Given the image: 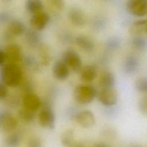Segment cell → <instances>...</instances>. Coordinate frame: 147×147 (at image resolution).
Here are the masks:
<instances>
[{
  "label": "cell",
  "instance_id": "cell-19",
  "mask_svg": "<svg viewBox=\"0 0 147 147\" xmlns=\"http://www.w3.org/2000/svg\"><path fill=\"white\" fill-rule=\"evenodd\" d=\"M22 141L20 134L17 133H11L5 139V144L6 147H18Z\"/></svg>",
  "mask_w": 147,
  "mask_h": 147
},
{
  "label": "cell",
  "instance_id": "cell-4",
  "mask_svg": "<svg viewBox=\"0 0 147 147\" xmlns=\"http://www.w3.org/2000/svg\"><path fill=\"white\" fill-rule=\"evenodd\" d=\"M126 9L132 15L145 16L147 15V0H130L126 3Z\"/></svg>",
  "mask_w": 147,
  "mask_h": 147
},
{
  "label": "cell",
  "instance_id": "cell-3",
  "mask_svg": "<svg viewBox=\"0 0 147 147\" xmlns=\"http://www.w3.org/2000/svg\"><path fill=\"white\" fill-rule=\"evenodd\" d=\"M75 72H80L82 68V61L79 55L73 49H68L64 52L62 60Z\"/></svg>",
  "mask_w": 147,
  "mask_h": 147
},
{
  "label": "cell",
  "instance_id": "cell-9",
  "mask_svg": "<svg viewBox=\"0 0 147 147\" xmlns=\"http://www.w3.org/2000/svg\"><path fill=\"white\" fill-rule=\"evenodd\" d=\"M68 17L71 22L77 26H83L86 22V18L83 11L78 7H73L70 9Z\"/></svg>",
  "mask_w": 147,
  "mask_h": 147
},
{
  "label": "cell",
  "instance_id": "cell-22",
  "mask_svg": "<svg viewBox=\"0 0 147 147\" xmlns=\"http://www.w3.org/2000/svg\"><path fill=\"white\" fill-rule=\"evenodd\" d=\"M74 132L73 130L69 129L66 130L61 136V144L66 146L69 147L74 142Z\"/></svg>",
  "mask_w": 147,
  "mask_h": 147
},
{
  "label": "cell",
  "instance_id": "cell-28",
  "mask_svg": "<svg viewBox=\"0 0 147 147\" xmlns=\"http://www.w3.org/2000/svg\"><path fill=\"white\" fill-rule=\"evenodd\" d=\"M28 147H42V142L38 138H33L29 140Z\"/></svg>",
  "mask_w": 147,
  "mask_h": 147
},
{
  "label": "cell",
  "instance_id": "cell-8",
  "mask_svg": "<svg viewBox=\"0 0 147 147\" xmlns=\"http://www.w3.org/2000/svg\"><path fill=\"white\" fill-rule=\"evenodd\" d=\"M17 121L11 114L6 113H0V131L9 133L16 129Z\"/></svg>",
  "mask_w": 147,
  "mask_h": 147
},
{
  "label": "cell",
  "instance_id": "cell-27",
  "mask_svg": "<svg viewBox=\"0 0 147 147\" xmlns=\"http://www.w3.org/2000/svg\"><path fill=\"white\" fill-rule=\"evenodd\" d=\"M20 117L23 121L27 122L32 121L33 119V113L25 109H24L20 112Z\"/></svg>",
  "mask_w": 147,
  "mask_h": 147
},
{
  "label": "cell",
  "instance_id": "cell-21",
  "mask_svg": "<svg viewBox=\"0 0 147 147\" xmlns=\"http://www.w3.org/2000/svg\"><path fill=\"white\" fill-rule=\"evenodd\" d=\"M131 44L138 51H144L147 48V40L144 37H134L131 40Z\"/></svg>",
  "mask_w": 147,
  "mask_h": 147
},
{
  "label": "cell",
  "instance_id": "cell-5",
  "mask_svg": "<svg viewBox=\"0 0 147 147\" xmlns=\"http://www.w3.org/2000/svg\"><path fill=\"white\" fill-rule=\"evenodd\" d=\"M96 95L100 102L105 106H113L117 102L118 95L114 88H102Z\"/></svg>",
  "mask_w": 147,
  "mask_h": 147
},
{
  "label": "cell",
  "instance_id": "cell-33",
  "mask_svg": "<svg viewBox=\"0 0 147 147\" xmlns=\"http://www.w3.org/2000/svg\"><path fill=\"white\" fill-rule=\"evenodd\" d=\"M131 147H141V146H139V145H136L131 146Z\"/></svg>",
  "mask_w": 147,
  "mask_h": 147
},
{
  "label": "cell",
  "instance_id": "cell-29",
  "mask_svg": "<svg viewBox=\"0 0 147 147\" xmlns=\"http://www.w3.org/2000/svg\"><path fill=\"white\" fill-rule=\"evenodd\" d=\"M7 94V90L5 86L2 84H0V100L4 99Z\"/></svg>",
  "mask_w": 147,
  "mask_h": 147
},
{
  "label": "cell",
  "instance_id": "cell-15",
  "mask_svg": "<svg viewBox=\"0 0 147 147\" xmlns=\"http://www.w3.org/2000/svg\"><path fill=\"white\" fill-rule=\"evenodd\" d=\"M80 77L82 81L84 82H91L94 80L97 75L95 67L93 65H86L82 68L80 71Z\"/></svg>",
  "mask_w": 147,
  "mask_h": 147
},
{
  "label": "cell",
  "instance_id": "cell-2",
  "mask_svg": "<svg viewBox=\"0 0 147 147\" xmlns=\"http://www.w3.org/2000/svg\"><path fill=\"white\" fill-rule=\"evenodd\" d=\"M94 87L90 85L81 84L76 86L74 91V96L78 103L87 105L94 99L96 95Z\"/></svg>",
  "mask_w": 147,
  "mask_h": 147
},
{
  "label": "cell",
  "instance_id": "cell-1",
  "mask_svg": "<svg viewBox=\"0 0 147 147\" xmlns=\"http://www.w3.org/2000/svg\"><path fill=\"white\" fill-rule=\"evenodd\" d=\"M1 75L3 82L10 87L17 86L22 79L21 69L16 64L12 63H9L3 67Z\"/></svg>",
  "mask_w": 147,
  "mask_h": 147
},
{
  "label": "cell",
  "instance_id": "cell-16",
  "mask_svg": "<svg viewBox=\"0 0 147 147\" xmlns=\"http://www.w3.org/2000/svg\"><path fill=\"white\" fill-rule=\"evenodd\" d=\"M139 67L138 59L134 56H128L123 63V69L128 74H133L137 72Z\"/></svg>",
  "mask_w": 147,
  "mask_h": 147
},
{
  "label": "cell",
  "instance_id": "cell-23",
  "mask_svg": "<svg viewBox=\"0 0 147 147\" xmlns=\"http://www.w3.org/2000/svg\"><path fill=\"white\" fill-rule=\"evenodd\" d=\"M10 31L14 34H20L24 30V25L18 21H13L9 26Z\"/></svg>",
  "mask_w": 147,
  "mask_h": 147
},
{
  "label": "cell",
  "instance_id": "cell-12",
  "mask_svg": "<svg viewBox=\"0 0 147 147\" xmlns=\"http://www.w3.org/2000/svg\"><path fill=\"white\" fill-rule=\"evenodd\" d=\"M49 16L47 13L41 11L34 14L31 18L30 23L33 27L37 30L44 29L49 21Z\"/></svg>",
  "mask_w": 147,
  "mask_h": 147
},
{
  "label": "cell",
  "instance_id": "cell-6",
  "mask_svg": "<svg viewBox=\"0 0 147 147\" xmlns=\"http://www.w3.org/2000/svg\"><path fill=\"white\" fill-rule=\"evenodd\" d=\"M74 119L80 126L84 128L91 127L95 123L94 114L89 110H83L78 112L75 115Z\"/></svg>",
  "mask_w": 147,
  "mask_h": 147
},
{
  "label": "cell",
  "instance_id": "cell-13",
  "mask_svg": "<svg viewBox=\"0 0 147 147\" xmlns=\"http://www.w3.org/2000/svg\"><path fill=\"white\" fill-rule=\"evenodd\" d=\"M53 74L57 79L63 80L68 77L69 69L63 61H57L53 65Z\"/></svg>",
  "mask_w": 147,
  "mask_h": 147
},
{
  "label": "cell",
  "instance_id": "cell-20",
  "mask_svg": "<svg viewBox=\"0 0 147 147\" xmlns=\"http://www.w3.org/2000/svg\"><path fill=\"white\" fill-rule=\"evenodd\" d=\"M26 7L29 12L34 14L42 11L43 4L38 0H30L26 2Z\"/></svg>",
  "mask_w": 147,
  "mask_h": 147
},
{
  "label": "cell",
  "instance_id": "cell-18",
  "mask_svg": "<svg viewBox=\"0 0 147 147\" xmlns=\"http://www.w3.org/2000/svg\"><path fill=\"white\" fill-rule=\"evenodd\" d=\"M5 53L6 60H7L10 61V63L12 64H14V62L18 60L21 55L19 47L15 45L9 46Z\"/></svg>",
  "mask_w": 147,
  "mask_h": 147
},
{
  "label": "cell",
  "instance_id": "cell-11",
  "mask_svg": "<svg viewBox=\"0 0 147 147\" xmlns=\"http://www.w3.org/2000/svg\"><path fill=\"white\" fill-rule=\"evenodd\" d=\"M129 33L133 37L147 36V19L137 20L130 26Z\"/></svg>",
  "mask_w": 147,
  "mask_h": 147
},
{
  "label": "cell",
  "instance_id": "cell-30",
  "mask_svg": "<svg viewBox=\"0 0 147 147\" xmlns=\"http://www.w3.org/2000/svg\"><path fill=\"white\" fill-rule=\"evenodd\" d=\"M5 60H6V57H5V52L0 49V65L3 63Z\"/></svg>",
  "mask_w": 147,
  "mask_h": 147
},
{
  "label": "cell",
  "instance_id": "cell-7",
  "mask_svg": "<svg viewBox=\"0 0 147 147\" xmlns=\"http://www.w3.org/2000/svg\"><path fill=\"white\" fill-rule=\"evenodd\" d=\"M39 123L43 127L52 129L55 127V115L53 110L50 108H45L39 113Z\"/></svg>",
  "mask_w": 147,
  "mask_h": 147
},
{
  "label": "cell",
  "instance_id": "cell-25",
  "mask_svg": "<svg viewBox=\"0 0 147 147\" xmlns=\"http://www.w3.org/2000/svg\"><path fill=\"white\" fill-rule=\"evenodd\" d=\"M121 41L118 37H112L107 40L106 47L110 50H115L121 47Z\"/></svg>",
  "mask_w": 147,
  "mask_h": 147
},
{
  "label": "cell",
  "instance_id": "cell-26",
  "mask_svg": "<svg viewBox=\"0 0 147 147\" xmlns=\"http://www.w3.org/2000/svg\"><path fill=\"white\" fill-rule=\"evenodd\" d=\"M140 111L144 115H147V95L142 96L138 102Z\"/></svg>",
  "mask_w": 147,
  "mask_h": 147
},
{
  "label": "cell",
  "instance_id": "cell-24",
  "mask_svg": "<svg viewBox=\"0 0 147 147\" xmlns=\"http://www.w3.org/2000/svg\"><path fill=\"white\" fill-rule=\"evenodd\" d=\"M135 87L138 92L147 94V78H141L136 80Z\"/></svg>",
  "mask_w": 147,
  "mask_h": 147
},
{
  "label": "cell",
  "instance_id": "cell-10",
  "mask_svg": "<svg viewBox=\"0 0 147 147\" xmlns=\"http://www.w3.org/2000/svg\"><path fill=\"white\" fill-rule=\"evenodd\" d=\"M23 105L24 109L34 112L41 106V100L39 97L34 94H28L25 95L23 99Z\"/></svg>",
  "mask_w": 147,
  "mask_h": 147
},
{
  "label": "cell",
  "instance_id": "cell-31",
  "mask_svg": "<svg viewBox=\"0 0 147 147\" xmlns=\"http://www.w3.org/2000/svg\"><path fill=\"white\" fill-rule=\"evenodd\" d=\"M69 147H85L84 145L81 142H74Z\"/></svg>",
  "mask_w": 147,
  "mask_h": 147
},
{
  "label": "cell",
  "instance_id": "cell-32",
  "mask_svg": "<svg viewBox=\"0 0 147 147\" xmlns=\"http://www.w3.org/2000/svg\"><path fill=\"white\" fill-rule=\"evenodd\" d=\"M94 147H110L109 146L107 145L104 144V143H98L97 144H96Z\"/></svg>",
  "mask_w": 147,
  "mask_h": 147
},
{
  "label": "cell",
  "instance_id": "cell-14",
  "mask_svg": "<svg viewBox=\"0 0 147 147\" xmlns=\"http://www.w3.org/2000/svg\"><path fill=\"white\" fill-rule=\"evenodd\" d=\"M98 83L102 88H113L115 84V76L111 71H105L100 75Z\"/></svg>",
  "mask_w": 147,
  "mask_h": 147
},
{
  "label": "cell",
  "instance_id": "cell-17",
  "mask_svg": "<svg viewBox=\"0 0 147 147\" xmlns=\"http://www.w3.org/2000/svg\"><path fill=\"white\" fill-rule=\"evenodd\" d=\"M75 43L84 51L90 52L93 50L94 44L93 41L88 37L80 35L75 38Z\"/></svg>",
  "mask_w": 147,
  "mask_h": 147
}]
</instances>
